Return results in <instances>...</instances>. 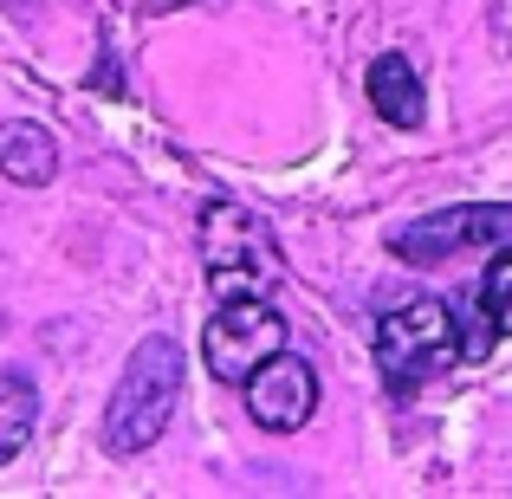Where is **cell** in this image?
Listing matches in <instances>:
<instances>
[{"mask_svg":"<svg viewBox=\"0 0 512 499\" xmlns=\"http://www.w3.org/2000/svg\"><path fill=\"white\" fill-rule=\"evenodd\" d=\"M461 357H467V331L454 325V305L441 299H409L376 318V363H383L389 389H422Z\"/></svg>","mask_w":512,"mask_h":499,"instance_id":"3957f363","label":"cell"},{"mask_svg":"<svg viewBox=\"0 0 512 499\" xmlns=\"http://www.w3.org/2000/svg\"><path fill=\"white\" fill-rule=\"evenodd\" d=\"M286 344H292L286 318H279V305L260 299V292L221 299L214 318L201 325V363H208V376L227 383V389H247V376L260 370L266 357H279Z\"/></svg>","mask_w":512,"mask_h":499,"instance_id":"277c9868","label":"cell"},{"mask_svg":"<svg viewBox=\"0 0 512 499\" xmlns=\"http://www.w3.org/2000/svg\"><path fill=\"white\" fill-rule=\"evenodd\" d=\"M201 266H208L214 292L221 299H240V292H273L286 279V253H279V234L266 214H253L247 201H208L201 208Z\"/></svg>","mask_w":512,"mask_h":499,"instance_id":"7a4b0ae2","label":"cell"},{"mask_svg":"<svg viewBox=\"0 0 512 499\" xmlns=\"http://www.w3.org/2000/svg\"><path fill=\"white\" fill-rule=\"evenodd\" d=\"M312 409H318V370L299 350H279L247 376V415L266 435H299L312 422Z\"/></svg>","mask_w":512,"mask_h":499,"instance_id":"8992f818","label":"cell"},{"mask_svg":"<svg viewBox=\"0 0 512 499\" xmlns=\"http://www.w3.org/2000/svg\"><path fill=\"white\" fill-rule=\"evenodd\" d=\"M480 325L493 337H512V247H493V266L480 279Z\"/></svg>","mask_w":512,"mask_h":499,"instance_id":"30bf717a","label":"cell"},{"mask_svg":"<svg viewBox=\"0 0 512 499\" xmlns=\"http://www.w3.org/2000/svg\"><path fill=\"white\" fill-rule=\"evenodd\" d=\"M363 85H370V111L383 117L389 130H422V117H428L422 72H415L402 52H376L370 72H363Z\"/></svg>","mask_w":512,"mask_h":499,"instance_id":"52a82bcc","label":"cell"},{"mask_svg":"<svg viewBox=\"0 0 512 499\" xmlns=\"http://www.w3.org/2000/svg\"><path fill=\"white\" fill-rule=\"evenodd\" d=\"M0 175L20 188H46L59 175V137L46 124H33V117L0 124Z\"/></svg>","mask_w":512,"mask_h":499,"instance_id":"ba28073f","label":"cell"},{"mask_svg":"<svg viewBox=\"0 0 512 499\" xmlns=\"http://www.w3.org/2000/svg\"><path fill=\"white\" fill-rule=\"evenodd\" d=\"M396 260L409 266H441L467 247H512V208L506 201H461V208H435L422 221H402L389 234Z\"/></svg>","mask_w":512,"mask_h":499,"instance_id":"5b68a950","label":"cell"},{"mask_svg":"<svg viewBox=\"0 0 512 499\" xmlns=\"http://www.w3.org/2000/svg\"><path fill=\"white\" fill-rule=\"evenodd\" d=\"M175 396H182V344L169 331H150L130 350L124 376L111 389V409H104V448L111 454H143L163 441Z\"/></svg>","mask_w":512,"mask_h":499,"instance_id":"6da1fadb","label":"cell"},{"mask_svg":"<svg viewBox=\"0 0 512 499\" xmlns=\"http://www.w3.org/2000/svg\"><path fill=\"white\" fill-rule=\"evenodd\" d=\"M33 422H39V389L26 370H0V467L13 454H26L33 441Z\"/></svg>","mask_w":512,"mask_h":499,"instance_id":"9c48e42d","label":"cell"}]
</instances>
